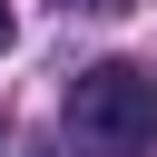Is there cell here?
<instances>
[{"label":"cell","instance_id":"cell-2","mask_svg":"<svg viewBox=\"0 0 157 157\" xmlns=\"http://www.w3.org/2000/svg\"><path fill=\"white\" fill-rule=\"evenodd\" d=\"M10 39H20V20H10V0H0V49H10Z\"/></svg>","mask_w":157,"mask_h":157},{"label":"cell","instance_id":"cell-1","mask_svg":"<svg viewBox=\"0 0 157 157\" xmlns=\"http://www.w3.org/2000/svg\"><path fill=\"white\" fill-rule=\"evenodd\" d=\"M59 118H69V147H78V157H147V147H157V69L98 59V69L69 78Z\"/></svg>","mask_w":157,"mask_h":157}]
</instances>
